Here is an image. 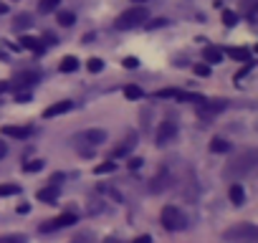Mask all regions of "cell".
Instances as JSON below:
<instances>
[{"label":"cell","mask_w":258,"mask_h":243,"mask_svg":"<svg viewBox=\"0 0 258 243\" xmlns=\"http://www.w3.org/2000/svg\"><path fill=\"white\" fill-rule=\"evenodd\" d=\"M223 23H225V26H235V23H238V16H235L233 11H223Z\"/></svg>","instance_id":"f546056e"},{"label":"cell","mask_w":258,"mask_h":243,"mask_svg":"<svg viewBox=\"0 0 258 243\" xmlns=\"http://www.w3.org/2000/svg\"><path fill=\"white\" fill-rule=\"evenodd\" d=\"M258 165V152L255 150H243L238 157H233L225 167H223V177L230 180V183H238L243 180L245 175H250Z\"/></svg>","instance_id":"6da1fadb"},{"label":"cell","mask_w":258,"mask_h":243,"mask_svg":"<svg viewBox=\"0 0 258 243\" xmlns=\"http://www.w3.org/2000/svg\"><path fill=\"white\" fill-rule=\"evenodd\" d=\"M74 223H76V213H61L58 218H53V220H46V223L41 225V230H43V233H51V230L69 228V225H74Z\"/></svg>","instance_id":"52a82bcc"},{"label":"cell","mask_w":258,"mask_h":243,"mask_svg":"<svg viewBox=\"0 0 258 243\" xmlns=\"http://www.w3.org/2000/svg\"><path fill=\"white\" fill-rule=\"evenodd\" d=\"M129 167H132V170H140V167H142V160H140V157H132V160H129Z\"/></svg>","instance_id":"d590c367"},{"label":"cell","mask_w":258,"mask_h":243,"mask_svg":"<svg viewBox=\"0 0 258 243\" xmlns=\"http://www.w3.org/2000/svg\"><path fill=\"white\" fill-rule=\"evenodd\" d=\"M124 96H126L129 101H137V99L145 96V91H142L137 84H129V86H124Z\"/></svg>","instance_id":"ffe728a7"},{"label":"cell","mask_w":258,"mask_h":243,"mask_svg":"<svg viewBox=\"0 0 258 243\" xmlns=\"http://www.w3.org/2000/svg\"><path fill=\"white\" fill-rule=\"evenodd\" d=\"M91 240H94V235H91L89 230H84V233H79V235H76L71 243H91Z\"/></svg>","instance_id":"1f68e13d"},{"label":"cell","mask_w":258,"mask_h":243,"mask_svg":"<svg viewBox=\"0 0 258 243\" xmlns=\"http://www.w3.org/2000/svg\"><path fill=\"white\" fill-rule=\"evenodd\" d=\"M31 26H33V21H31L28 13H21V16H16V21H13V31H26V28H31Z\"/></svg>","instance_id":"d6986e66"},{"label":"cell","mask_w":258,"mask_h":243,"mask_svg":"<svg viewBox=\"0 0 258 243\" xmlns=\"http://www.w3.org/2000/svg\"><path fill=\"white\" fill-rule=\"evenodd\" d=\"M137 66H140V61H137L135 56H126V58H124V69H137Z\"/></svg>","instance_id":"d6a6232c"},{"label":"cell","mask_w":258,"mask_h":243,"mask_svg":"<svg viewBox=\"0 0 258 243\" xmlns=\"http://www.w3.org/2000/svg\"><path fill=\"white\" fill-rule=\"evenodd\" d=\"M56 198H58V188H53V185H48V188H43V190H38V200L41 203H56Z\"/></svg>","instance_id":"e0dca14e"},{"label":"cell","mask_w":258,"mask_h":243,"mask_svg":"<svg viewBox=\"0 0 258 243\" xmlns=\"http://www.w3.org/2000/svg\"><path fill=\"white\" fill-rule=\"evenodd\" d=\"M38 71H23V74H18L16 79H13V89L18 91V89H31L33 84H38Z\"/></svg>","instance_id":"9c48e42d"},{"label":"cell","mask_w":258,"mask_h":243,"mask_svg":"<svg viewBox=\"0 0 258 243\" xmlns=\"http://www.w3.org/2000/svg\"><path fill=\"white\" fill-rule=\"evenodd\" d=\"M21 46H23V48H28V51L43 53V43H41L38 38H33V36H23V38H21Z\"/></svg>","instance_id":"ac0fdd59"},{"label":"cell","mask_w":258,"mask_h":243,"mask_svg":"<svg viewBox=\"0 0 258 243\" xmlns=\"http://www.w3.org/2000/svg\"><path fill=\"white\" fill-rule=\"evenodd\" d=\"M135 145H137V135H129V137H126V140H124V142H121V145H119L114 152H111V160H119V157L129 155V150H132Z\"/></svg>","instance_id":"8fae6325"},{"label":"cell","mask_w":258,"mask_h":243,"mask_svg":"<svg viewBox=\"0 0 258 243\" xmlns=\"http://www.w3.org/2000/svg\"><path fill=\"white\" fill-rule=\"evenodd\" d=\"M203 61L210 66V64H220L223 61V48H218V46H205L203 48Z\"/></svg>","instance_id":"7c38bea8"},{"label":"cell","mask_w":258,"mask_h":243,"mask_svg":"<svg viewBox=\"0 0 258 243\" xmlns=\"http://www.w3.org/2000/svg\"><path fill=\"white\" fill-rule=\"evenodd\" d=\"M223 238L228 243H255L258 240V228L253 223H235L233 228H228L223 233Z\"/></svg>","instance_id":"277c9868"},{"label":"cell","mask_w":258,"mask_h":243,"mask_svg":"<svg viewBox=\"0 0 258 243\" xmlns=\"http://www.w3.org/2000/svg\"><path fill=\"white\" fill-rule=\"evenodd\" d=\"M23 170L26 172H38V170H43V160H31V162L23 165Z\"/></svg>","instance_id":"83f0119b"},{"label":"cell","mask_w":258,"mask_h":243,"mask_svg":"<svg viewBox=\"0 0 258 243\" xmlns=\"http://www.w3.org/2000/svg\"><path fill=\"white\" fill-rule=\"evenodd\" d=\"M58 6H61V0H41V3H38V11H41V13H53Z\"/></svg>","instance_id":"cb8c5ba5"},{"label":"cell","mask_w":258,"mask_h":243,"mask_svg":"<svg viewBox=\"0 0 258 243\" xmlns=\"http://www.w3.org/2000/svg\"><path fill=\"white\" fill-rule=\"evenodd\" d=\"M177 140V125L172 119H165V122H160V127H157V135H155V142H157V147H165V145H170V142H175Z\"/></svg>","instance_id":"8992f818"},{"label":"cell","mask_w":258,"mask_h":243,"mask_svg":"<svg viewBox=\"0 0 258 243\" xmlns=\"http://www.w3.org/2000/svg\"><path fill=\"white\" fill-rule=\"evenodd\" d=\"M170 183H172L170 172H167V170H160V175H155V180H152V193H162V190H167Z\"/></svg>","instance_id":"5bb4252c"},{"label":"cell","mask_w":258,"mask_h":243,"mask_svg":"<svg viewBox=\"0 0 258 243\" xmlns=\"http://www.w3.org/2000/svg\"><path fill=\"white\" fill-rule=\"evenodd\" d=\"M223 53H228V56L235 58V61H250V51H245V48H228V51H223Z\"/></svg>","instance_id":"44dd1931"},{"label":"cell","mask_w":258,"mask_h":243,"mask_svg":"<svg viewBox=\"0 0 258 243\" xmlns=\"http://www.w3.org/2000/svg\"><path fill=\"white\" fill-rule=\"evenodd\" d=\"M106 142V132L104 130H84V132H79V135H74V145L84 152V155H89L91 150H96L99 145H104Z\"/></svg>","instance_id":"3957f363"},{"label":"cell","mask_w":258,"mask_h":243,"mask_svg":"<svg viewBox=\"0 0 258 243\" xmlns=\"http://www.w3.org/2000/svg\"><path fill=\"white\" fill-rule=\"evenodd\" d=\"M195 74H198V76H208V74H210V66H208V64H198V66H195Z\"/></svg>","instance_id":"836d02e7"},{"label":"cell","mask_w":258,"mask_h":243,"mask_svg":"<svg viewBox=\"0 0 258 243\" xmlns=\"http://www.w3.org/2000/svg\"><path fill=\"white\" fill-rule=\"evenodd\" d=\"M114 170H116V162L109 157L106 162H101V165H96V167H94V175H106V172H114Z\"/></svg>","instance_id":"603a6c76"},{"label":"cell","mask_w":258,"mask_h":243,"mask_svg":"<svg viewBox=\"0 0 258 243\" xmlns=\"http://www.w3.org/2000/svg\"><path fill=\"white\" fill-rule=\"evenodd\" d=\"M228 104H225V99H215V101H200V116L203 119H210V116H215L218 111H223Z\"/></svg>","instance_id":"ba28073f"},{"label":"cell","mask_w":258,"mask_h":243,"mask_svg":"<svg viewBox=\"0 0 258 243\" xmlns=\"http://www.w3.org/2000/svg\"><path fill=\"white\" fill-rule=\"evenodd\" d=\"M147 18H150L147 8L135 6V8H129V11H124V13H119V16H116L114 28H116V31H132V28L145 26V21H147Z\"/></svg>","instance_id":"7a4b0ae2"},{"label":"cell","mask_w":258,"mask_h":243,"mask_svg":"<svg viewBox=\"0 0 258 243\" xmlns=\"http://www.w3.org/2000/svg\"><path fill=\"white\" fill-rule=\"evenodd\" d=\"M228 195H230V203H233V205H243V203H245V190H243L240 183H233L230 190H228Z\"/></svg>","instance_id":"9a60e30c"},{"label":"cell","mask_w":258,"mask_h":243,"mask_svg":"<svg viewBox=\"0 0 258 243\" xmlns=\"http://www.w3.org/2000/svg\"><path fill=\"white\" fill-rule=\"evenodd\" d=\"M74 21H76V16H74V13H58V23H61V26H66V28H69V26H74Z\"/></svg>","instance_id":"f1b7e54d"},{"label":"cell","mask_w":258,"mask_h":243,"mask_svg":"<svg viewBox=\"0 0 258 243\" xmlns=\"http://www.w3.org/2000/svg\"><path fill=\"white\" fill-rule=\"evenodd\" d=\"M76 69H79V58L76 56H63L61 64H58V71L61 74H74Z\"/></svg>","instance_id":"2e32d148"},{"label":"cell","mask_w":258,"mask_h":243,"mask_svg":"<svg viewBox=\"0 0 258 243\" xmlns=\"http://www.w3.org/2000/svg\"><path fill=\"white\" fill-rule=\"evenodd\" d=\"M74 109V101H69V99H63V101H56V104H51L46 111H43V116L46 119H51V116H58V114H66V111H71Z\"/></svg>","instance_id":"30bf717a"},{"label":"cell","mask_w":258,"mask_h":243,"mask_svg":"<svg viewBox=\"0 0 258 243\" xmlns=\"http://www.w3.org/2000/svg\"><path fill=\"white\" fill-rule=\"evenodd\" d=\"M86 66H89V71H91V74H96V71H101V69H104V61H101V58H89V64H86Z\"/></svg>","instance_id":"4dcf8cb0"},{"label":"cell","mask_w":258,"mask_h":243,"mask_svg":"<svg viewBox=\"0 0 258 243\" xmlns=\"http://www.w3.org/2000/svg\"><path fill=\"white\" fill-rule=\"evenodd\" d=\"M253 66H255L253 61H243V69H238V71H235L233 81H240V79H245V76H248V74L253 71Z\"/></svg>","instance_id":"d4e9b609"},{"label":"cell","mask_w":258,"mask_h":243,"mask_svg":"<svg viewBox=\"0 0 258 243\" xmlns=\"http://www.w3.org/2000/svg\"><path fill=\"white\" fill-rule=\"evenodd\" d=\"M6 11H8V8H6V6H3V3H0V16H3V13H6Z\"/></svg>","instance_id":"ab89813d"},{"label":"cell","mask_w":258,"mask_h":243,"mask_svg":"<svg viewBox=\"0 0 258 243\" xmlns=\"http://www.w3.org/2000/svg\"><path fill=\"white\" fill-rule=\"evenodd\" d=\"M18 193H21V185H16V183L0 185V198H6V195H18Z\"/></svg>","instance_id":"484cf974"},{"label":"cell","mask_w":258,"mask_h":243,"mask_svg":"<svg viewBox=\"0 0 258 243\" xmlns=\"http://www.w3.org/2000/svg\"><path fill=\"white\" fill-rule=\"evenodd\" d=\"M160 223L165 225V230H182L185 228V215L175 205H165L162 213H160Z\"/></svg>","instance_id":"5b68a950"},{"label":"cell","mask_w":258,"mask_h":243,"mask_svg":"<svg viewBox=\"0 0 258 243\" xmlns=\"http://www.w3.org/2000/svg\"><path fill=\"white\" fill-rule=\"evenodd\" d=\"M8 89H11V84H8V81H0V94L8 91Z\"/></svg>","instance_id":"f35d334b"},{"label":"cell","mask_w":258,"mask_h":243,"mask_svg":"<svg viewBox=\"0 0 258 243\" xmlns=\"http://www.w3.org/2000/svg\"><path fill=\"white\" fill-rule=\"evenodd\" d=\"M6 155H8V145H6V142H0V160H3Z\"/></svg>","instance_id":"74e56055"},{"label":"cell","mask_w":258,"mask_h":243,"mask_svg":"<svg viewBox=\"0 0 258 243\" xmlns=\"http://www.w3.org/2000/svg\"><path fill=\"white\" fill-rule=\"evenodd\" d=\"M135 3H145V0H135Z\"/></svg>","instance_id":"60d3db41"},{"label":"cell","mask_w":258,"mask_h":243,"mask_svg":"<svg viewBox=\"0 0 258 243\" xmlns=\"http://www.w3.org/2000/svg\"><path fill=\"white\" fill-rule=\"evenodd\" d=\"M230 150V142L228 140H223V137H213V142H210V152H228Z\"/></svg>","instance_id":"7402d4cb"},{"label":"cell","mask_w":258,"mask_h":243,"mask_svg":"<svg viewBox=\"0 0 258 243\" xmlns=\"http://www.w3.org/2000/svg\"><path fill=\"white\" fill-rule=\"evenodd\" d=\"M132 243H152V235H147V233H145V235H140V238H135Z\"/></svg>","instance_id":"8d00e7d4"},{"label":"cell","mask_w":258,"mask_h":243,"mask_svg":"<svg viewBox=\"0 0 258 243\" xmlns=\"http://www.w3.org/2000/svg\"><path fill=\"white\" fill-rule=\"evenodd\" d=\"M28 238L23 233H13V235H0V243H26Z\"/></svg>","instance_id":"4316f807"},{"label":"cell","mask_w":258,"mask_h":243,"mask_svg":"<svg viewBox=\"0 0 258 243\" xmlns=\"http://www.w3.org/2000/svg\"><path fill=\"white\" fill-rule=\"evenodd\" d=\"M3 135L13 140H28L33 135V127H3Z\"/></svg>","instance_id":"4fadbf2b"},{"label":"cell","mask_w":258,"mask_h":243,"mask_svg":"<svg viewBox=\"0 0 258 243\" xmlns=\"http://www.w3.org/2000/svg\"><path fill=\"white\" fill-rule=\"evenodd\" d=\"M61 180H63V172H53V175H51V180H48V185L58 188V185H61Z\"/></svg>","instance_id":"e575fe53"}]
</instances>
